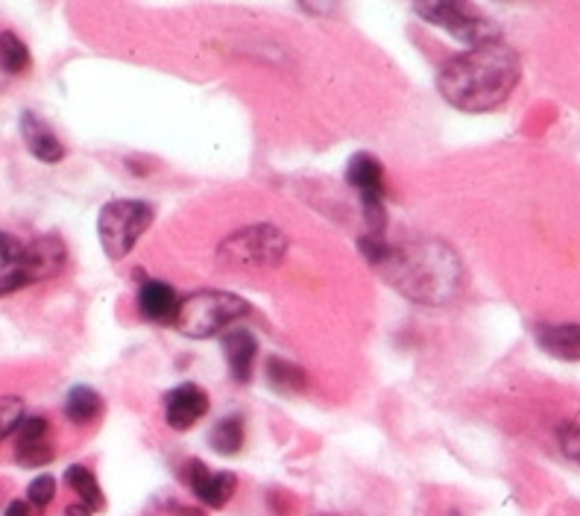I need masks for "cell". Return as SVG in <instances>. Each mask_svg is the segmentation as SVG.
Wrapping results in <instances>:
<instances>
[{"label": "cell", "instance_id": "cell-1", "mask_svg": "<svg viewBox=\"0 0 580 516\" xmlns=\"http://www.w3.org/2000/svg\"><path fill=\"white\" fill-rule=\"evenodd\" d=\"M519 74V56L498 39L452 56L440 68L437 88L445 104L461 112H490L511 97Z\"/></svg>", "mask_w": 580, "mask_h": 516}, {"label": "cell", "instance_id": "cell-2", "mask_svg": "<svg viewBox=\"0 0 580 516\" xmlns=\"http://www.w3.org/2000/svg\"><path fill=\"white\" fill-rule=\"evenodd\" d=\"M378 273L408 300L437 309L452 302L461 291L463 265L449 244L422 238L393 247Z\"/></svg>", "mask_w": 580, "mask_h": 516}, {"label": "cell", "instance_id": "cell-3", "mask_svg": "<svg viewBox=\"0 0 580 516\" xmlns=\"http://www.w3.org/2000/svg\"><path fill=\"white\" fill-rule=\"evenodd\" d=\"M288 256V235L279 226L256 224L223 238L217 265L226 270H270Z\"/></svg>", "mask_w": 580, "mask_h": 516}, {"label": "cell", "instance_id": "cell-4", "mask_svg": "<svg viewBox=\"0 0 580 516\" xmlns=\"http://www.w3.org/2000/svg\"><path fill=\"white\" fill-rule=\"evenodd\" d=\"M249 314V302L229 291H196L180 302V314L173 326L182 335L205 341V337L221 335L223 329L235 326L240 318Z\"/></svg>", "mask_w": 580, "mask_h": 516}, {"label": "cell", "instance_id": "cell-5", "mask_svg": "<svg viewBox=\"0 0 580 516\" xmlns=\"http://www.w3.org/2000/svg\"><path fill=\"white\" fill-rule=\"evenodd\" d=\"M155 208L147 200H111L97 217L100 247L109 258H127L141 241V235L153 226Z\"/></svg>", "mask_w": 580, "mask_h": 516}, {"label": "cell", "instance_id": "cell-6", "mask_svg": "<svg viewBox=\"0 0 580 516\" xmlns=\"http://www.w3.org/2000/svg\"><path fill=\"white\" fill-rule=\"evenodd\" d=\"M422 21L440 26L445 33L458 39V42L470 44V47H481V44L498 42L502 30L495 26L486 15H481L479 9L470 3H458V0H434V3H417L413 7Z\"/></svg>", "mask_w": 580, "mask_h": 516}, {"label": "cell", "instance_id": "cell-7", "mask_svg": "<svg viewBox=\"0 0 580 516\" xmlns=\"http://www.w3.org/2000/svg\"><path fill=\"white\" fill-rule=\"evenodd\" d=\"M346 182H350L352 189H355V194L361 197L364 221H367V233L385 235L387 180H385V168H382V162H378L376 155L355 153L350 159V164H346Z\"/></svg>", "mask_w": 580, "mask_h": 516}, {"label": "cell", "instance_id": "cell-8", "mask_svg": "<svg viewBox=\"0 0 580 516\" xmlns=\"http://www.w3.org/2000/svg\"><path fill=\"white\" fill-rule=\"evenodd\" d=\"M68 265V250L65 244L56 235H44V238H35L33 244H26L18 265L12 270L21 273V279L26 282V288L35 282H47L53 276H60Z\"/></svg>", "mask_w": 580, "mask_h": 516}, {"label": "cell", "instance_id": "cell-9", "mask_svg": "<svg viewBox=\"0 0 580 516\" xmlns=\"http://www.w3.org/2000/svg\"><path fill=\"white\" fill-rule=\"evenodd\" d=\"M56 458L51 438V422L44 417H24L15 431V461L26 470L47 466Z\"/></svg>", "mask_w": 580, "mask_h": 516}, {"label": "cell", "instance_id": "cell-10", "mask_svg": "<svg viewBox=\"0 0 580 516\" xmlns=\"http://www.w3.org/2000/svg\"><path fill=\"white\" fill-rule=\"evenodd\" d=\"M208 413V394L194 381L173 387L164 394V420L173 431H189Z\"/></svg>", "mask_w": 580, "mask_h": 516}, {"label": "cell", "instance_id": "cell-11", "mask_svg": "<svg viewBox=\"0 0 580 516\" xmlns=\"http://www.w3.org/2000/svg\"><path fill=\"white\" fill-rule=\"evenodd\" d=\"M189 484L194 496L208 508H226L229 499L235 496V487H238V479L232 473H212L203 461H189Z\"/></svg>", "mask_w": 580, "mask_h": 516}, {"label": "cell", "instance_id": "cell-12", "mask_svg": "<svg viewBox=\"0 0 580 516\" xmlns=\"http://www.w3.org/2000/svg\"><path fill=\"white\" fill-rule=\"evenodd\" d=\"M221 346H223V355H226V364H229L232 381L247 385V381L253 379V370H256V358H258L256 335L247 332V329H229V332L221 337Z\"/></svg>", "mask_w": 580, "mask_h": 516}, {"label": "cell", "instance_id": "cell-13", "mask_svg": "<svg viewBox=\"0 0 580 516\" xmlns=\"http://www.w3.org/2000/svg\"><path fill=\"white\" fill-rule=\"evenodd\" d=\"M180 302L182 300L173 291V284L162 282V279H150L138 291V311L150 323H176Z\"/></svg>", "mask_w": 580, "mask_h": 516}, {"label": "cell", "instance_id": "cell-14", "mask_svg": "<svg viewBox=\"0 0 580 516\" xmlns=\"http://www.w3.org/2000/svg\"><path fill=\"white\" fill-rule=\"evenodd\" d=\"M21 138H24L26 150H30L39 162L60 164L62 159H65V147H62L56 132H53L39 115L33 112L21 115Z\"/></svg>", "mask_w": 580, "mask_h": 516}, {"label": "cell", "instance_id": "cell-15", "mask_svg": "<svg viewBox=\"0 0 580 516\" xmlns=\"http://www.w3.org/2000/svg\"><path fill=\"white\" fill-rule=\"evenodd\" d=\"M537 344L560 362H580V323H543Z\"/></svg>", "mask_w": 580, "mask_h": 516}, {"label": "cell", "instance_id": "cell-16", "mask_svg": "<svg viewBox=\"0 0 580 516\" xmlns=\"http://www.w3.org/2000/svg\"><path fill=\"white\" fill-rule=\"evenodd\" d=\"M103 413V399L97 390L86 385L71 387L68 396H65V417L77 426H88L92 420H97Z\"/></svg>", "mask_w": 580, "mask_h": 516}, {"label": "cell", "instance_id": "cell-17", "mask_svg": "<svg viewBox=\"0 0 580 516\" xmlns=\"http://www.w3.org/2000/svg\"><path fill=\"white\" fill-rule=\"evenodd\" d=\"M65 484H68L71 491L79 496V502L88 505V508L95 510V514L106 508V496H103V491H100V482H97L95 473H92L88 466H83V464L68 466V470H65Z\"/></svg>", "mask_w": 580, "mask_h": 516}, {"label": "cell", "instance_id": "cell-18", "mask_svg": "<svg viewBox=\"0 0 580 516\" xmlns=\"http://www.w3.org/2000/svg\"><path fill=\"white\" fill-rule=\"evenodd\" d=\"M208 440H212V447L217 455L223 458L238 455L240 449H244V440H247L244 420H240V417H223V420L212 429Z\"/></svg>", "mask_w": 580, "mask_h": 516}, {"label": "cell", "instance_id": "cell-19", "mask_svg": "<svg viewBox=\"0 0 580 516\" xmlns=\"http://www.w3.org/2000/svg\"><path fill=\"white\" fill-rule=\"evenodd\" d=\"M267 379L279 394H299L305 387V370L297 364L284 362V358H270L267 362Z\"/></svg>", "mask_w": 580, "mask_h": 516}, {"label": "cell", "instance_id": "cell-20", "mask_svg": "<svg viewBox=\"0 0 580 516\" xmlns=\"http://www.w3.org/2000/svg\"><path fill=\"white\" fill-rule=\"evenodd\" d=\"M0 68L7 74H24L30 68V51L15 33H0Z\"/></svg>", "mask_w": 580, "mask_h": 516}, {"label": "cell", "instance_id": "cell-21", "mask_svg": "<svg viewBox=\"0 0 580 516\" xmlns=\"http://www.w3.org/2000/svg\"><path fill=\"white\" fill-rule=\"evenodd\" d=\"M24 420V399L21 396H0V440L15 434Z\"/></svg>", "mask_w": 580, "mask_h": 516}, {"label": "cell", "instance_id": "cell-22", "mask_svg": "<svg viewBox=\"0 0 580 516\" xmlns=\"http://www.w3.org/2000/svg\"><path fill=\"white\" fill-rule=\"evenodd\" d=\"M53 496H56V479L53 475H39V479H33L30 482V487H26V505L35 510H44L47 505L53 502Z\"/></svg>", "mask_w": 580, "mask_h": 516}, {"label": "cell", "instance_id": "cell-23", "mask_svg": "<svg viewBox=\"0 0 580 516\" xmlns=\"http://www.w3.org/2000/svg\"><path fill=\"white\" fill-rule=\"evenodd\" d=\"M26 244H21L18 238H12L9 233H0V273H7L18 265V258L24 252Z\"/></svg>", "mask_w": 580, "mask_h": 516}, {"label": "cell", "instance_id": "cell-24", "mask_svg": "<svg viewBox=\"0 0 580 516\" xmlns=\"http://www.w3.org/2000/svg\"><path fill=\"white\" fill-rule=\"evenodd\" d=\"M560 443H563V452L572 458L574 464H580V426H566L560 431Z\"/></svg>", "mask_w": 580, "mask_h": 516}, {"label": "cell", "instance_id": "cell-25", "mask_svg": "<svg viewBox=\"0 0 580 516\" xmlns=\"http://www.w3.org/2000/svg\"><path fill=\"white\" fill-rule=\"evenodd\" d=\"M3 516H30V505H26V502H21V499L9 502L7 510H3Z\"/></svg>", "mask_w": 580, "mask_h": 516}, {"label": "cell", "instance_id": "cell-26", "mask_svg": "<svg viewBox=\"0 0 580 516\" xmlns=\"http://www.w3.org/2000/svg\"><path fill=\"white\" fill-rule=\"evenodd\" d=\"M65 516H95V510L88 508V505H83V502H77V505H68Z\"/></svg>", "mask_w": 580, "mask_h": 516}, {"label": "cell", "instance_id": "cell-27", "mask_svg": "<svg viewBox=\"0 0 580 516\" xmlns=\"http://www.w3.org/2000/svg\"><path fill=\"white\" fill-rule=\"evenodd\" d=\"M173 510H176L180 516H203L200 510H189V508H173Z\"/></svg>", "mask_w": 580, "mask_h": 516}]
</instances>
